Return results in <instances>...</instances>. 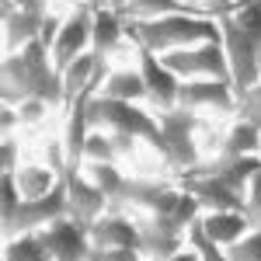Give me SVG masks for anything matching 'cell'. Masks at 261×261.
<instances>
[{"label": "cell", "mask_w": 261, "mask_h": 261, "mask_svg": "<svg viewBox=\"0 0 261 261\" xmlns=\"http://www.w3.org/2000/svg\"><path fill=\"white\" fill-rule=\"evenodd\" d=\"M0 81H4V101L7 105H18L24 98H42L49 101L56 112L66 108V91H63V73L53 63V49L42 39L21 45L18 53H4V70H0Z\"/></svg>", "instance_id": "cell-1"}, {"label": "cell", "mask_w": 261, "mask_h": 261, "mask_svg": "<svg viewBox=\"0 0 261 261\" xmlns=\"http://www.w3.org/2000/svg\"><path fill=\"white\" fill-rule=\"evenodd\" d=\"M164 261H202V258H199V251H195L192 244H185L181 251H174L171 258H164Z\"/></svg>", "instance_id": "cell-32"}, {"label": "cell", "mask_w": 261, "mask_h": 261, "mask_svg": "<svg viewBox=\"0 0 261 261\" xmlns=\"http://www.w3.org/2000/svg\"><path fill=\"white\" fill-rule=\"evenodd\" d=\"M53 7H18L11 18H4V53H18L21 45L42 35V24Z\"/></svg>", "instance_id": "cell-16"}, {"label": "cell", "mask_w": 261, "mask_h": 261, "mask_svg": "<svg viewBox=\"0 0 261 261\" xmlns=\"http://www.w3.org/2000/svg\"><path fill=\"white\" fill-rule=\"evenodd\" d=\"M237 115H247V119L261 129V81L254 84L247 94H241V108H237Z\"/></svg>", "instance_id": "cell-29"}, {"label": "cell", "mask_w": 261, "mask_h": 261, "mask_svg": "<svg viewBox=\"0 0 261 261\" xmlns=\"http://www.w3.org/2000/svg\"><path fill=\"white\" fill-rule=\"evenodd\" d=\"M216 21H220V39H223V49H226L233 91L247 94L261 81V53H258V45L251 42V35L230 14H216Z\"/></svg>", "instance_id": "cell-5"}, {"label": "cell", "mask_w": 261, "mask_h": 261, "mask_svg": "<svg viewBox=\"0 0 261 261\" xmlns=\"http://www.w3.org/2000/svg\"><path fill=\"white\" fill-rule=\"evenodd\" d=\"M223 14H230V18L237 21L261 53V0H237V4H233L230 11H223Z\"/></svg>", "instance_id": "cell-23"}, {"label": "cell", "mask_w": 261, "mask_h": 261, "mask_svg": "<svg viewBox=\"0 0 261 261\" xmlns=\"http://www.w3.org/2000/svg\"><path fill=\"white\" fill-rule=\"evenodd\" d=\"M98 94H105V98H115V101L146 105V81H143V73H140V66H136V60L125 63V66H112Z\"/></svg>", "instance_id": "cell-17"}, {"label": "cell", "mask_w": 261, "mask_h": 261, "mask_svg": "<svg viewBox=\"0 0 261 261\" xmlns=\"http://www.w3.org/2000/svg\"><path fill=\"white\" fill-rule=\"evenodd\" d=\"M220 153H226V157H254V153H261V129L247 115L226 119L223 140H220Z\"/></svg>", "instance_id": "cell-19"}, {"label": "cell", "mask_w": 261, "mask_h": 261, "mask_svg": "<svg viewBox=\"0 0 261 261\" xmlns=\"http://www.w3.org/2000/svg\"><path fill=\"white\" fill-rule=\"evenodd\" d=\"M199 171L213 174V178H220L223 185H230L233 192H241L244 199H247L251 181L261 174V153H254V157H226V153H216V157L202 161Z\"/></svg>", "instance_id": "cell-15"}, {"label": "cell", "mask_w": 261, "mask_h": 261, "mask_svg": "<svg viewBox=\"0 0 261 261\" xmlns=\"http://www.w3.org/2000/svg\"><path fill=\"white\" fill-rule=\"evenodd\" d=\"M233 4H237V0H202L205 14H213V18H216V14H223V11H230Z\"/></svg>", "instance_id": "cell-31"}, {"label": "cell", "mask_w": 261, "mask_h": 261, "mask_svg": "<svg viewBox=\"0 0 261 261\" xmlns=\"http://www.w3.org/2000/svg\"><path fill=\"white\" fill-rule=\"evenodd\" d=\"M188 244L199 251L202 261H230V251H226L223 244H216L213 237H205V230L199 226V220L188 226Z\"/></svg>", "instance_id": "cell-25"}, {"label": "cell", "mask_w": 261, "mask_h": 261, "mask_svg": "<svg viewBox=\"0 0 261 261\" xmlns=\"http://www.w3.org/2000/svg\"><path fill=\"white\" fill-rule=\"evenodd\" d=\"M157 122H161V161L174 167L178 174L195 171L205 161L199 146L202 119L185 108H167V112H157Z\"/></svg>", "instance_id": "cell-4"}, {"label": "cell", "mask_w": 261, "mask_h": 261, "mask_svg": "<svg viewBox=\"0 0 261 261\" xmlns=\"http://www.w3.org/2000/svg\"><path fill=\"white\" fill-rule=\"evenodd\" d=\"M188 4H195V7H199V11H205V7H202V0H188Z\"/></svg>", "instance_id": "cell-36"}, {"label": "cell", "mask_w": 261, "mask_h": 261, "mask_svg": "<svg viewBox=\"0 0 261 261\" xmlns=\"http://www.w3.org/2000/svg\"><path fill=\"white\" fill-rule=\"evenodd\" d=\"M161 60L178 73L181 81H230V63H226L223 39L185 45V49H174V53H161Z\"/></svg>", "instance_id": "cell-6"}, {"label": "cell", "mask_w": 261, "mask_h": 261, "mask_svg": "<svg viewBox=\"0 0 261 261\" xmlns=\"http://www.w3.org/2000/svg\"><path fill=\"white\" fill-rule=\"evenodd\" d=\"M91 244L94 247H143L140 226L129 209H108L105 216L91 223Z\"/></svg>", "instance_id": "cell-14"}, {"label": "cell", "mask_w": 261, "mask_h": 261, "mask_svg": "<svg viewBox=\"0 0 261 261\" xmlns=\"http://www.w3.org/2000/svg\"><path fill=\"white\" fill-rule=\"evenodd\" d=\"M87 122H91V129H108V133L129 136V140L150 146L153 153H161V122L150 105H133V101L94 94L91 108H87Z\"/></svg>", "instance_id": "cell-3"}, {"label": "cell", "mask_w": 261, "mask_h": 261, "mask_svg": "<svg viewBox=\"0 0 261 261\" xmlns=\"http://www.w3.org/2000/svg\"><path fill=\"white\" fill-rule=\"evenodd\" d=\"M199 226L205 230V237H213L223 247H233L244 233L251 230V220L244 209H216V213H202Z\"/></svg>", "instance_id": "cell-18"}, {"label": "cell", "mask_w": 261, "mask_h": 261, "mask_svg": "<svg viewBox=\"0 0 261 261\" xmlns=\"http://www.w3.org/2000/svg\"><path fill=\"white\" fill-rule=\"evenodd\" d=\"M70 216V199H66V185L53 188L49 195L42 199H21L14 220L4 223V237H14V233H24V230H42L49 223Z\"/></svg>", "instance_id": "cell-10"}, {"label": "cell", "mask_w": 261, "mask_h": 261, "mask_svg": "<svg viewBox=\"0 0 261 261\" xmlns=\"http://www.w3.org/2000/svg\"><path fill=\"white\" fill-rule=\"evenodd\" d=\"M136 66H140L143 81H146V105L153 112H167L178 108V94H181V77L161 60V53H150L136 45Z\"/></svg>", "instance_id": "cell-9"}, {"label": "cell", "mask_w": 261, "mask_h": 261, "mask_svg": "<svg viewBox=\"0 0 261 261\" xmlns=\"http://www.w3.org/2000/svg\"><path fill=\"white\" fill-rule=\"evenodd\" d=\"M125 4H129V0H105V7H112V11H125Z\"/></svg>", "instance_id": "cell-34"}, {"label": "cell", "mask_w": 261, "mask_h": 261, "mask_svg": "<svg viewBox=\"0 0 261 261\" xmlns=\"http://www.w3.org/2000/svg\"><path fill=\"white\" fill-rule=\"evenodd\" d=\"M14 181H18V192L24 199H42V195H49L53 188L63 185V174H56L45 161H24L14 171Z\"/></svg>", "instance_id": "cell-20"}, {"label": "cell", "mask_w": 261, "mask_h": 261, "mask_svg": "<svg viewBox=\"0 0 261 261\" xmlns=\"http://www.w3.org/2000/svg\"><path fill=\"white\" fill-rule=\"evenodd\" d=\"M94 11L98 7L70 4V11L63 14L60 35L53 42V63H56V70H66L77 56L91 53V42H94Z\"/></svg>", "instance_id": "cell-8"}, {"label": "cell", "mask_w": 261, "mask_h": 261, "mask_svg": "<svg viewBox=\"0 0 261 261\" xmlns=\"http://www.w3.org/2000/svg\"><path fill=\"white\" fill-rule=\"evenodd\" d=\"M63 185H66V199H70V216L77 223H84V226H91L98 216H105L112 209L108 205V195L84 174V167H70Z\"/></svg>", "instance_id": "cell-12"}, {"label": "cell", "mask_w": 261, "mask_h": 261, "mask_svg": "<svg viewBox=\"0 0 261 261\" xmlns=\"http://www.w3.org/2000/svg\"><path fill=\"white\" fill-rule=\"evenodd\" d=\"M87 261H146L136 247H91Z\"/></svg>", "instance_id": "cell-27"}, {"label": "cell", "mask_w": 261, "mask_h": 261, "mask_svg": "<svg viewBox=\"0 0 261 261\" xmlns=\"http://www.w3.org/2000/svg\"><path fill=\"white\" fill-rule=\"evenodd\" d=\"M18 7H49V0H14Z\"/></svg>", "instance_id": "cell-33"}, {"label": "cell", "mask_w": 261, "mask_h": 261, "mask_svg": "<svg viewBox=\"0 0 261 261\" xmlns=\"http://www.w3.org/2000/svg\"><path fill=\"white\" fill-rule=\"evenodd\" d=\"M125 18H164V14H205L188 0H129Z\"/></svg>", "instance_id": "cell-22"}, {"label": "cell", "mask_w": 261, "mask_h": 261, "mask_svg": "<svg viewBox=\"0 0 261 261\" xmlns=\"http://www.w3.org/2000/svg\"><path fill=\"white\" fill-rule=\"evenodd\" d=\"M178 108L199 115V119H233L241 108V94L230 81H181Z\"/></svg>", "instance_id": "cell-7"}, {"label": "cell", "mask_w": 261, "mask_h": 261, "mask_svg": "<svg viewBox=\"0 0 261 261\" xmlns=\"http://www.w3.org/2000/svg\"><path fill=\"white\" fill-rule=\"evenodd\" d=\"M91 49L101 60H115V56H136V42L125 32V14L112 11V7H98L94 11V42Z\"/></svg>", "instance_id": "cell-13"}, {"label": "cell", "mask_w": 261, "mask_h": 261, "mask_svg": "<svg viewBox=\"0 0 261 261\" xmlns=\"http://www.w3.org/2000/svg\"><path fill=\"white\" fill-rule=\"evenodd\" d=\"M244 213H247L251 226L261 230V174L251 181V192H247V205H244Z\"/></svg>", "instance_id": "cell-30"}, {"label": "cell", "mask_w": 261, "mask_h": 261, "mask_svg": "<svg viewBox=\"0 0 261 261\" xmlns=\"http://www.w3.org/2000/svg\"><path fill=\"white\" fill-rule=\"evenodd\" d=\"M14 108H18L21 133H28V129H39L42 122H49L53 115H56V108H53L49 101H42V98H24V101H18Z\"/></svg>", "instance_id": "cell-24"}, {"label": "cell", "mask_w": 261, "mask_h": 261, "mask_svg": "<svg viewBox=\"0 0 261 261\" xmlns=\"http://www.w3.org/2000/svg\"><path fill=\"white\" fill-rule=\"evenodd\" d=\"M0 164H4V174H14L24 157H21V133L14 136H4V153H0Z\"/></svg>", "instance_id": "cell-28"}, {"label": "cell", "mask_w": 261, "mask_h": 261, "mask_svg": "<svg viewBox=\"0 0 261 261\" xmlns=\"http://www.w3.org/2000/svg\"><path fill=\"white\" fill-rule=\"evenodd\" d=\"M70 4H87V7H105V0H70Z\"/></svg>", "instance_id": "cell-35"}, {"label": "cell", "mask_w": 261, "mask_h": 261, "mask_svg": "<svg viewBox=\"0 0 261 261\" xmlns=\"http://www.w3.org/2000/svg\"><path fill=\"white\" fill-rule=\"evenodd\" d=\"M45 247H49V261H87L91 254V226L77 223L73 216H63V220L49 223L39 230Z\"/></svg>", "instance_id": "cell-11"}, {"label": "cell", "mask_w": 261, "mask_h": 261, "mask_svg": "<svg viewBox=\"0 0 261 261\" xmlns=\"http://www.w3.org/2000/svg\"><path fill=\"white\" fill-rule=\"evenodd\" d=\"M125 32L140 49L174 53L185 45L220 39V21L213 14H164V18H125Z\"/></svg>", "instance_id": "cell-2"}, {"label": "cell", "mask_w": 261, "mask_h": 261, "mask_svg": "<svg viewBox=\"0 0 261 261\" xmlns=\"http://www.w3.org/2000/svg\"><path fill=\"white\" fill-rule=\"evenodd\" d=\"M4 261H49V247L39 230H24L4 237Z\"/></svg>", "instance_id": "cell-21"}, {"label": "cell", "mask_w": 261, "mask_h": 261, "mask_svg": "<svg viewBox=\"0 0 261 261\" xmlns=\"http://www.w3.org/2000/svg\"><path fill=\"white\" fill-rule=\"evenodd\" d=\"M230 251V261H261V230H247L241 241L233 244V247H226Z\"/></svg>", "instance_id": "cell-26"}]
</instances>
